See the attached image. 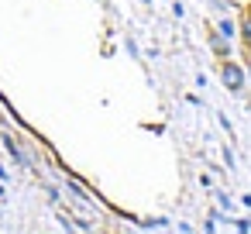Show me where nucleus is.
Wrapping results in <instances>:
<instances>
[{
  "label": "nucleus",
  "instance_id": "7ed1b4c3",
  "mask_svg": "<svg viewBox=\"0 0 251 234\" xmlns=\"http://www.w3.org/2000/svg\"><path fill=\"white\" fill-rule=\"evenodd\" d=\"M220 35L230 38V35H234V21H220Z\"/></svg>",
  "mask_w": 251,
  "mask_h": 234
},
{
  "label": "nucleus",
  "instance_id": "f257e3e1",
  "mask_svg": "<svg viewBox=\"0 0 251 234\" xmlns=\"http://www.w3.org/2000/svg\"><path fill=\"white\" fill-rule=\"evenodd\" d=\"M220 79H224V86H227L230 93H237V90L244 86V69H241V66H234V62H224Z\"/></svg>",
  "mask_w": 251,
  "mask_h": 234
},
{
  "label": "nucleus",
  "instance_id": "f03ea898",
  "mask_svg": "<svg viewBox=\"0 0 251 234\" xmlns=\"http://www.w3.org/2000/svg\"><path fill=\"white\" fill-rule=\"evenodd\" d=\"M210 42H213V49H217V55H227V42H224V35H213Z\"/></svg>",
  "mask_w": 251,
  "mask_h": 234
},
{
  "label": "nucleus",
  "instance_id": "20e7f679",
  "mask_svg": "<svg viewBox=\"0 0 251 234\" xmlns=\"http://www.w3.org/2000/svg\"><path fill=\"white\" fill-rule=\"evenodd\" d=\"M244 35L251 38V11H248V21H244Z\"/></svg>",
  "mask_w": 251,
  "mask_h": 234
}]
</instances>
